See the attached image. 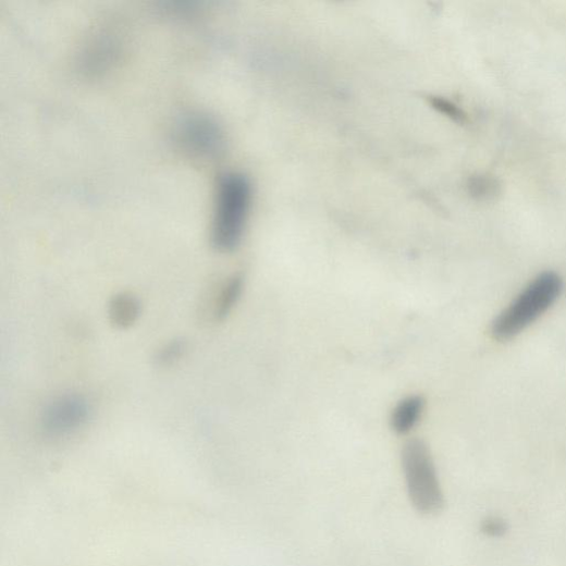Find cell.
I'll return each mask as SVG.
<instances>
[{"label":"cell","instance_id":"cell-1","mask_svg":"<svg viewBox=\"0 0 566 566\" xmlns=\"http://www.w3.org/2000/svg\"><path fill=\"white\" fill-rule=\"evenodd\" d=\"M253 204L248 177L238 172L221 176L211 224V244L221 253L234 251L242 243Z\"/></svg>","mask_w":566,"mask_h":566},{"label":"cell","instance_id":"cell-2","mask_svg":"<svg viewBox=\"0 0 566 566\" xmlns=\"http://www.w3.org/2000/svg\"><path fill=\"white\" fill-rule=\"evenodd\" d=\"M563 290L558 274L552 271L539 274L516 300L494 320L492 337L508 341L537 321L557 300Z\"/></svg>","mask_w":566,"mask_h":566},{"label":"cell","instance_id":"cell-3","mask_svg":"<svg viewBox=\"0 0 566 566\" xmlns=\"http://www.w3.org/2000/svg\"><path fill=\"white\" fill-rule=\"evenodd\" d=\"M404 472L409 502L421 515H435L444 507V493L427 444L413 440L402 450Z\"/></svg>","mask_w":566,"mask_h":566},{"label":"cell","instance_id":"cell-4","mask_svg":"<svg viewBox=\"0 0 566 566\" xmlns=\"http://www.w3.org/2000/svg\"><path fill=\"white\" fill-rule=\"evenodd\" d=\"M175 139L188 155L199 159H214L225 148L224 131L216 118L204 112H189L175 125Z\"/></svg>","mask_w":566,"mask_h":566},{"label":"cell","instance_id":"cell-5","mask_svg":"<svg viewBox=\"0 0 566 566\" xmlns=\"http://www.w3.org/2000/svg\"><path fill=\"white\" fill-rule=\"evenodd\" d=\"M90 401L78 393H66L52 398L40 414V429L51 439L73 436L87 427L91 419Z\"/></svg>","mask_w":566,"mask_h":566},{"label":"cell","instance_id":"cell-6","mask_svg":"<svg viewBox=\"0 0 566 566\" xmlns=\"http://www.w3.org/2000/svg\"><path fill=\"white\" fill-rule=\"evenodd\" d=\"M424 409V399L413 395L402 399L391 415V428L397 435H407L416 427Z\"/></svg>","mask_w":566,"mask_h":566},{"label":"cell","instance_id":"cell-7","mask_svg":"<svg viewBox=\"0 0 566 566\" xmlns=\"http://www.w3.org/2000/svg\"><path fill=\"white\" fill-rule=\"evenodd\" d=\"M142 306L133 294L122 293L109 304L110 322L118 329L131 328L139 318Z\"/></svg>","mask_w":566,"mask_h":566},{"label":"cell","instance_id":"cell-8","mask_svg":"<svg viewBox=\"0 0 566 566\" xmlns=\"http://www.w3.org/2000/svg\"><path fill=\"white\" fill-rule=\"evenodd\" d=\"M244 286L242 274H234L225 281L216 302L214 316L218 320H224L232 313L243 295Z\"/></svg>","mask_w":566,"mask_h":566},{"label":"cell","instance_id":"cell-9","mask_svg":"<svg viewBox=\"0 0 566 566\" xmlns=\"http://www.w3.org/2000/svg\"><path fill=\"white\" fill-rule=\"evenodd\" d=\"M187 350L185 341L175 339L163 344L156 354V362L161 368H171L183 360Z\"/></svg>","mask_w":566,"mask_h":566},{"label":"cell","instance_id":"cell-10","mask_svg":"<svg viewBox=\"0 0 566 566\" xmlns=\"http://www.w3.org/2000/svg\"><path fill=\"white\" fill-rule=\"evenodd\" d=\"M470 192L473 196L479 198H487L489 196L493 197L499 193V184L493 179H489L487 176H477L471 180Z\"/></svg>","mask_w":566,"mask_h":566},{"label":"cell","instance_id":"cell-11","mask_svg":"<svg viewBox=\"0 0 566 566\" xmlns=\"http://www.w3.org/2000/svg\"><path fill=\"white\" fill-rule=\"evenodd\" d=\"M433 103L441 112L447 114L455 121L462 122L465 119L463 111L447 100L435 99Z\"/></svg>","mask_w":566,"mask_h":566}]
</instances>
